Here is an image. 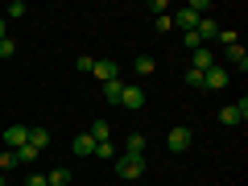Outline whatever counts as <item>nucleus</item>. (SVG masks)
<instances>
[{
  "label": "nucleus",
  "mask_w": 248,
  "mask_h": 186,
  "mask_svg": "<svg viewBox=\"0 0 248 186\" xmlns=\"http://www.w3.org/2000/svg\"><path fill=\"white\" fill-rule=\"evenodd\" d=\"M145 145H149L145 133H133L128 141H124V157H145Z\"/></svg>",
  "instance_id": "11"
},
{
  "label": "nucleus",
  "mask_w": 248,
  "mask_h": 186,
  "mask_svg": "<svg viewBox=\"0 0 248 186\" xmlns=\"http://www.w3.org/2000/svg\"><path fill=\"white\" fill-rule=\"evenodd\" d=\"M116 174L120 178H145V157H124V153H116Z\"/></svg>",
  "instance_id": "3"
},
{
  "label": "nucleus",
  "mask_w": 248,
  "mask_h": 186,
  "mask_svg": "<svg viewBox=\"0 0 248 186\" xmlns=\"http://www.w3.org/2000/svg\"><path fill=\"white\" fill-rule=\"evenodd\" d=\"M87 133H91V141H95V145L112 141V128H108V120H95V124H91V128H87Z\"/></svg>",
  "instance_id": "14"
},
{
  "label": "nucleus",
  "mask_w": 248,
  "mask_h": 186,
  "mask_svg": "<svg viewBox=\"0 0 248 186\" xmlns=\"http://www.w3.org/2000/svg\"><path fill=\"white\" fill-rule=\"evenodd\" d=\"M4 37H9V21L0 17V42H4Z\"/></svg>",
  "instance_id": "30"
},
{
  "label": "nucleus",
  "mask_w": 248,
  "mask_h": 186,
  "mask_svg": "<svg viewBox=\"0 0 248 186\" xmlns=\"http://www.w3.org/2000/svg\"><path fill=\"white\" fill-rule=\"evenodd\" d=\"M120 108H128V112H141V108H145V91L124 83V91H120Z\"/></svg>",
  "instance_id": "5"
},
{
  "label": "nucleus",
  "mask_w": 248,
  "mask_h": 186,
  "mask_svg": "<svg viewBox=\"0 0 248 186\" xmlns=\"http://www.w3.org/2000/svg\"><path fill=\"white\" fill-rule=\"evenodd\" d=\"M120 91H124V83H120V79L104 83V99H108V104H120Z\"/></svg>",
  "instance_id": "18"
},
{
  "label": "nucleus",
  "mask_w": 248,
  "mask_h": 186,
  "mask_svg": "<svg viewBox=\"0 0 248 186\" xmlns=\"http://www.w3.org/2000/svg\"><path fill=\"white\" fill-rule=\"evenodd\" d=\"M182 79L190 83V87H199V91H203V71H195V66H186V75H182Z\"/></svg>",
  "instance_id": "22"
},
{
  "label": "nucleus",
  "mask_w": 248,
  "mask_h": 186,
  "mask_svg": "<svg viewBox=\"0 0 248 186\" xmlns=\"http://www.w3.org/2000/svg\"><path fill=\"white\" fill-rule=\"evenodd\" d=\"M215 33H219V25H215V17H211V13H207V17L203 21H199V25H195V37H199V42H215Z\"/></svg>",
  "instance_id": "10"
},
{
  "label": "nucleus",
  "mask_w": 248,
  "mask_h": 186,
  "mask_svg": "<svg viewBox=\"0 0 248 186\" xmlns=\"http://www.w3.org/2000/svg\"><path fill=\"white\" fill-rule=\"evenodd\" d=\"M17 166H21V161H17V153H13V149L0 153V174H9V170H17Z\"/></svg>",
  "instance_id": "19"
},
{
  "label": "nucleus",
  "mask_w": 248,
  "mask_h": 186,
  "mask_svg": "<svg viewBox=\"0 0 248 186\" xmlns=\"http://www.w3.org/2000/svg\"><path fill=\"white\" fill-rule=\"evenodd\" d=\"M91 157H99V161H108V157H116V145L112 141H104V145H95V153Z\"/></svg>",
  "instance_id": "21"
},
{
  "label": "nucleus",
  "mask_w": 248,
  "mask_h": 186,
  "mask_svg": "<svg viewBox=\"0 0 248 186\" xmlns=\"http://www.w3.org/2000/svg\"><path fill=\"white\" fill-rule=\"evenodd\" d=\"M228 71H223V66H211V71H207L203 75V91H223V87H228Z\"/></svg>",
  "instance_id": "6"
},
{
  "label": "nucleus",
  "mask_w": 248,
  "mask_h": 186,
  "mask_svg": "<svg viewBox=\"0 0 248 186\" xmlns=\"http://www.w3.org/2000/svg\"><path fill=\"white\" fill-rule=\"evenodd\" d=\"M13 153H17V161H21V166H29V161L37 157V149H33V145H21V149H13Z\"/></svg>",
  "instance_id": "20"
},
{
  "label": "nucleus",
  "mask_w": 248,
  "mask_h": 186,
  "mask_svg": "<svg viewBox=\"0 0 248 186\" xmlns=\"http://www.w3.org/2000/svg\"><path fill=\"white\" fill-rule=\"evenodd\" d=\"M25 13H29L25 0H13V4H9V17H25Z\"/></svg>",
  "instance_id": "24"
},
{
  "label": "nucleus",
  "mask_w": 248,
  "mask_h": 186,
  "mask_svg": "<svg viewBox=\"0 0 248 186\" xmlns=\"http://www.w3.org/2000/svg\"><path fill=\"white\" fill-rule=\"evenodd\" d=\"M215 37H219L223 46H236V33H232V29H219V33H215Z\"/></svg>",
  "instance_id": "28"
},
{
  "label": "nucleus",
  "mask_w": 248,
  "mask_h": 186,
  "mask_svg": "<svg viewBox=\"0 0 248 186\" xmlns=\"http://www.w3.org/2000/svg\"><path fill=\"white\" fill-rule=\"evenodd\" d=\"M190 141H195V133H190L186 124H174V128H170V137H166L170 153H186V149H190Z\"/></svg>",
  "instance_id": "2"
},
{
  "label": "nucleus",
  "mask_w": 248,
  "mask_h": 186,
  "mask_svg": "<svg viewBox=\"0 0 248 186\" xmlns=\"http://www.w3.org/2000/svg\"><path fill=\"white\" fill-rule=\"evenodd\" d=\"M244 116H248V99H240V104H228V108H219V124H228V128L244 124Z\"/></svg>",
  "instance_id": "4"
},
{
  "label": "nucleus",
  "mask_w": 248,
  "mask_h": 186,
  "mask_svg": "<svg viewBox=\"0 0 248 186\" xmlns=\"http://www.w3.org/2000/svg\"><path fill=\"white\" fill-rule=\"evenodd\" d=\"M25 141H29V128H25V124H9V128H4V145H9V149H21Z\"/></svg>",
  "instance_id": "9"
},
{
  "label": "nucleus",
  "mask_w": 248,
  "mask_h": 186,
  "mask_svg": "<svg viewBox=\"0 0 248 186\" xmlns=\"http://www.w3.org/2000/svg\"><path fill=\"white\" fill-rule=\"evenodd\" d=\"M203 17H207V0H190V4H182V9H178V13H174L170 21H174V25L182 29V33H186V29H195V25H199Z\"/></svg>",
  "instance_id": "1"
},
{
  "label": "nucleus",
  "mask_w": 248,
  "mask_h": 186,
  "mask_svg": "<svg viewBox=\"0 0 248 186\" xmlns=\"http://www.w3.org/2000/svg\"><path fill=\"white\" fill-rule=\"evenodd\" d=\"M91 75H95V79H104V83H112V79H120V66H116L112 58H95Z\"/></svg>",
  "instance_id": "8"
},
{
  "label": "nucleus",
  "mask_w": 248,
  "mask_h": 186,
  "mask_svg": "<svg viewBox=\"0 0 248 186\" xmlns=\"http://www.w3.org/2000/svg\"><path fill=\"white\" fill-rule=\"evenodd\" d=\"M46 182H50V186H71L75 174H71L66 166H58V170H50V174H46Z\"/></svg>",
  "instance_id": "13"
},
{
  "label": "nucleus",
  "mask_w": 248,
  "mask_h": 186,
  "mask_svg": "<svg viewBox=\"0 0 248 186\" xmlns=\"http://www.w3.org/2000/svg\"><path fill=\"white\" fill-rule=\"evenodd\" d=\"M153 25H157V33H170V29H174V21H170V17H157Z\"/></svg>",
  "instance_id": "27"
},
{
  "label": "nucleus",
  "mask_w": 248,
  "mask_h": 186,
  "mask_svg": "<svg viewBox=\"0 0 248 186\" xmlns=\"http://www.w3.org/2000/svg\"><path fill=\"white\" fill-rule=\"evenodd\" d=\"M157 71V58L153 54H137V75H153Z\"/></svg>",
  "instance_id": "17"
},
{
  "label": "nucleus",
  "mask_w": 248,
  "mask_h": 186,
  "mask_svg": "<svg viewBox=\"0 0 248 186\" xmlns=\"http://www.w3.org/2000/svg\"><path fill=\"white\" fill-rule=\"evenodd\" d=\"M25 186H50V182H46V174H29V182Z\"/></svg>",
  "instance_id": "29"
},
{
  "label": "nucleus",
  "mask_w": 248,
  "mask_h": 186,
  "mask_svg": "<svg viewBox=\"0 0 248 186\" xmlns=\"http://www.w3.org/2000/svg\"><path fill=\"white\" fill-rule=\"evenodd\" d=\"M228 62H232V66H240V71H248V54H244V46H228Z\"/></svg>",
  "instance_id": "16"
},
{
  "label": "nucleus",
  "mask_w": 248,
  "mask_h": 186,
  "mask_svg": "<svg viewBox=\"0 0 248 186\" xmlns=\"http://www.w3.org/2000/svg\"><path fill=\"white\" fill-rule=\"evenodd\" d=\"M25 145H33V149L42 153L46 145H50V128H29V141H25Z\"/></svg>",
  "instance_id": "15"
},
{
  "label": "nucleus",
  "mask_w": 248,
  "mask_h": 186,
  "mask_svg": "<svg viewBox=\"0 0 248 186\" xmlns=\"http://www.w3.org/2000/svg\"><path fill=\"white\" fill-rule=\"evenodd\" d=\"M182 46H190V50H199V46H203V42H199V37H195V29H186V33H182Z\"/></svg>",
  "instance_id": "25"
},
{
  "label": "nucleus",
  "mask_w": 248,
  "mask_h": 186,
  "mask_svg": "<svg viewBox=\"0 0 248 186\" xmlns=\"http://www.w3.org/2000/svg\"><path fill=\"white\" fill-rule=\"evenodd\" d=\"M0 186H9V178H4V174H0Z\"/></svg>",
  "instance_id": "31"
},
{
  "label": "nucleus",
  "mask_w": 248,
  "mask_h": 186,
  "mask_svg": "<svg viewBox=\"0 0 248 186\" xmlns=\"http://www.w3.org/2000/svg\"><path fill=\"white\" fill-rule=\"evenodd\" d=\"M190 66H195V71H211L215 66V54H211V46H199V50H190Z\"/></svg>",
  "instance_id": "7"
},
{
  "label": "nucleus",
  "mask_w": 248,
  "mask_h": 186,
  "mask_svg": "<svg viewBox=\"0 0 248 186\" xmlns=\"http://www.w3.org/2000/svg\"><path fill=\"white\" fill-rule=\"evenodd\" d=\"M13 54H17V42H13V37H4V42H0V62H9Z\"/></svg>",
  "instance_id": "23"
},
{
  "label": "nucleus",
  "mask_w": 248,
  "mask_h": 186,
  "mask_svg": "<svg viewBox=\"0 0 248 186\" xmlns=\"http://www.w3.org/2000/svg\"><path fill=\"white\" fill-rule=\"evenodd\" d=\"M75 66H79V71H91V66H95V58H91V54H79V62H75Z\"/></svg>",
  "instance_id": "26"
},
{
  "label": "nucleus",
  "mask_w": 248,
  "mask_h": 186,
  "mask_svg": "<svg viewBox=\"0 0 248 186\" xmlns=\"http://www.w3.org/2000/svg\"><path fill=\"white\" fill-rule=\"evenodd\" d=\"M95 153V141H91V133H79L75 137V157H91Z\"/></svg>",
  "instance_id": "12"
}]
</instances>
